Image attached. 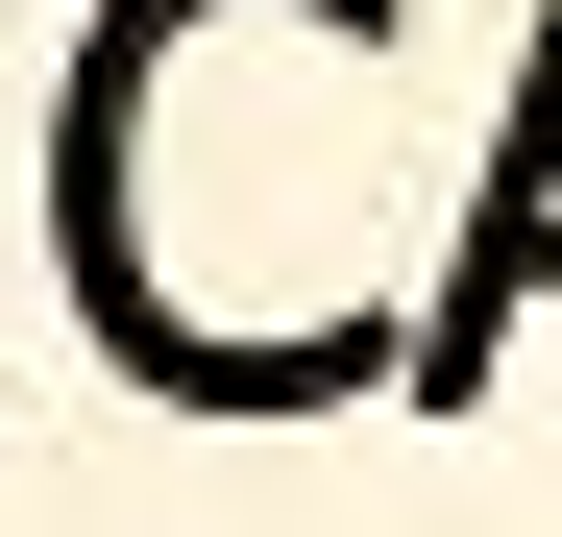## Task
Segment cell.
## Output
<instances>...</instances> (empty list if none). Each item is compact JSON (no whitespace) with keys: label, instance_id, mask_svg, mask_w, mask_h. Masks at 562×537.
<instances>
[{"label":"cell","instance_id":"cell-1","mask_svg":"<svg viewBox=\"0 0 562 537\" xmlns=\"http://www.w3.org/2000/svg\"><path fill=\"white\" fill-rule=\"evenodd\" d=\"M514 318H562V0H538V49H514V99H490V171H464V244H440V294L392 318V391L464 415L514 367Z\"/></svg>","mask_w":562,"mask_h":537}]
</instances>
